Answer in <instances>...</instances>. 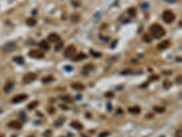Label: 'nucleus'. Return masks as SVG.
<instances>
[{"mask_svg": "<svg viewBox=\"0 0 182 137\" xmlns=\"http://www.w3.org/2000/svg\"><path fill=\"white\" fill-rule=\"evenodd\" d=\"M149 32L155 38H160L166 35V30L159 24H152L149 27Z\"/></svg>", "mask_w": 182, "mask_h": 137, "instance_id": "f257e3e1", "label": "nucleus"}, {"mask_svg": "<svg viewBox=\"0 0 182 137\" xmlns=\"http://www.w3.org/2000/svg\"><path fill=\"white\" fill-rule=\"evenodd\" d=\"M175 14L170 10H166L164 11V13H163V15H162V18H163V20L164 22L166 23H168V24H170L172 22L175 20Z\"/></svg>", "mask_w": 182, "mask_h": 137, "instance_id": "f03ea898", "label": "nucleus"}, {"mask_svg": "<svg viewBox=\"0 0 182 137\" xmlns=\"http://www.w3.org/2000/svg\"><path fill=\"white\" fill-rule=\"evenodd\" d=\"M77 53V49L76 48L73 46V45H70V46H68L66 49H65V51H64V56L66 57V58H73L75 55Z\"/></svg>", "mask_w": 182, "mask_h": 137, "instance_id": "7ed1b4c3", "label": "nucleus"}, {"mask_svg": "<svg viewBox=\"0 0 182 137\" xmlns=\"http://www.w3.org/2000/svg\"><path fill=\"white\" fill-rule=\"evenodd\" d=\"M16 49H17V44L15 42H13V41L6 43L2 48V50L5 51V52H13Z\"/></svg>", "mask_w": 182, "mask_h": 137, "instance_id": "20e7f679", "label": "nucleus"}, {"mask_svg": "<svg viewBox=\"0 0 182 137\" xmlns=\"http://www.w3.org/2000/svg\"><path fill=\"white\" fill-rule=\"evenodd\" d=\"M28 56L33 59H42V58H44L45 54L38 49H32L28 52Z\"/></svg>", "mask_w": 182, "mask_h": 137, "instance_id": "39448f33", "label": "nucleus"}, {"mask_svg": "<svg viewBox=\"0 0 182 137\" xmlns=\"http://www.w3.org/2000/svg\"><path fill=\"white\" fill-rule=\"evenodd\" d=\"M36 80H37V74L33 72H28L23 78V81L25 83H31Z\"/></svg>", "mask_w": 182, "mask_h": 137, "instance_id": "423d86ee", "label": "nucleus"}, {"mask_svg": "<svg viewBox=\"0 0 182 137\" xmlns=\"http://www.w3.org/2000/svg\"><path fill=\"white\" fill-rule=\"evenodd\" d=\"M28 99V95L27 94H19L15 96L14 98L12 99V102L13 103H19V102H22L25 100Z\"/></svg>", "mask_w": 182, "mask_h": 137, "instance_id": "0eeeda50", "label": "nucleus"}, {"mask_svg": "<svg viewBox=\"0 0 182 137\" xmlns=\"http://www.w3.org/2000/svg\"><path fill=\"white\" fill-rule=\"evenodd\" d=\"M169 47H170V41H169V40H164V41L160 42V43L158 45L157 49H159V50H165V49H167L168 48H169Z\"/></svg>", "mask_w": 182, "mask_h": 137, "instance_id": "6e6552de", "label": "nucleus"}, {"mask_svg": "<svg viewBox=\"0 0 182 137\" xmlns=\"http://www.w3.org/2000/svg\"><path fill=\"white\" fill-rule=\"evenodd\" d=\"M8 126L12 128V129H16V130H18V129H21L22 127V124L21 122H19L18 121H12L8 123Z\"/></svg>", "mask_w": 182, "mask_h": 137, "instance_id": "1a4fd4ad", "label": "nucleus"}, {"mask_svg": "<svg viewBox=\"0 0 182 137\" xmlns=\"http://www.w3.org/2000/svg\"><path fill=\"white\" fill-rule=\"evenodd\" d=\"M47 39L49 40L50 42L55 43V42H58L60 40V37L57 34H56V33H51L49 36L47 37Z\"/></svg>", "mask_w": 182, "mask_h": 137, "instance_id": "9d476101", "label": "nucleus"}, {"mask_svg": "<svg viewBox=\"0 0 182 137\" xmlns=\"http://www.w3.org/2000/svg\"><path fill=\"white\" fill-rule=\"evenodd\" d=\"M71 87L72 89H74L76 91H83V90L86 89L85 85H83L82 83H80V82H74V83H72Z\"/></svg>", "mask_w": 182, "mask_h": 137, "instance_id": "9b49d317", "label": "nucleus"}, {"mask_svg": "<svg viewBox=\"0 0 182 137\" xmlns=\"http://www.w3.org/2000/svg\"><path fill=\"white\" fill-rule=\"evenodd\" d=\"M85 59H87V55L85 54V53H79V54H76L73 58H72V60L73 61H80V60H85Z\"/></svg>", "mask_w": 182, "mask_h": 137, "instance_id": "f8f14e48", "label": "nucleus"}, {"mask_svg": "<svg viewBox=\"0 0 182 137\" xmlns=\"http://www.w3.org/2000/svg\"><path fill=\"white\" fill-rule=\"evenodd\" d=\"M94 69V66L91 65V64H87L83 67V71H82V74L83 75H88V72L92 71Z\"/></svg>", "mask_w": 182, "mask_h": 137, "instance_id": "ddd939ff", "label": "nucleus"}, {"mask_svg": "<svg viewBox=\"0 0 182 137\" xmlns=\"http://www.w3.org/2000/svg\"><path fill=\"white\" fill-rule=\"evenodd\" d=\"M38 46L40 47V49H42L43 50H49L50 46L47 40H42L38 43Z\"/></svg>", "mask_w": 182, "mask_h": 137, "instance_id": "4468645a", "label": "nucleus"}, {"mask_svg": "<svg viewBox=\"0 0 182 137\" xmlns=\"http://www.w3.org/2000/svg\"><path fill=\"white\" fill-rule=\"evenodd\" d=\"M37 19L35 18V17H28L27 18V20H26V23H27V25L29 26V27H34V26H36L37 25Z\"/></svg>", "mask_w": 182, "mask_h": 137, "instance_id": "2eb2a0df", "label": "nucleus"}, {"mask_svg": "<svg viewBox=\"0 0 182 137\" xmlns=\"http://www.w3.org/2000/svg\"><path fill=\"white\" fill-rule=\"evenodd\" d=\"M70 126L73 127L74 129H77V130H82L83 129V125L79 122H77V121H74L70 123Z\"/></svg>", "mask_w": 182, "mask_h": 137, "instance_id": "dca6fc26", "label": "nucleus"}, {"mask_svg": "<svg viewBox=\"0 0 182 137\" xmlns=\"http://www.w3.org/2000/svg\"><path fill=\"white\" fill-rule=\"evenodd\" d=\"M128 112L132 114H138L140 112V108L138 106H135V107H131L128 109Z\"/></svg>", "mask_w": 182, "mask_h": 137, "instance_id": "f3484780", "label": "nucleus"}, {"mask_svg": "<svg viewBox=\"0 0 182 137\" xmlns=\"http://www.w3.org/2000/svg\"><path fill=\"white\" fill-rule=\"evenodd\" d=\"M14 86H15V84H14L13 82H9V83H7L6 86L4 87V91H5V92L8 93L10 91H11L12 89L14 88Z\"/></svg>", "mask_w": 182, "mask_h": 137, "instance_id": "a211bd4d", "label": "nucleus"}, {"mask_svg": "<svg viewBox=\"0 0 182 137\" xmlns=\"http://www.w3.org/2000/svg\"><path fill=\"white\" fill-rule=\"evenodd\" d=\"M54 81V77L49 75V76H46L45 78L42 79V82L44 83V84H47V83H50L51 81Z\"/></svg>", "mask_w": 182, "mask_h": 137, "instance_id": "6ab92c4d", "label": "nucleus"}, {"mask_svg": "<svg viewBox=\"0 0 182 137\" xmlns=\"http://www.w3.org/2000/svg\"><path fill=\"white\" fill-rule=\"evenodd\" d=\"M64 122H65V119L64 118H58L57 120H56V122H54V125L56 127H60L64 124Z\"/></svg>", "mask_w": 182, "mask_h": 137, "instance_id": "aec40b11", "label": "nucleus"}, {"mask_svg": "<svg viewBox=\"0 0 182 137\" xmlns=\"http://www.w3.org/2000/svg\"><path fill=\"white\" fill-rule=\"evenodd\" d=\"M39 104L38 101H34L32 102H30V103L28 105V110H33L35 109L36 107H37V105Z\"/></svg>", "mask_w": 182, "mask_h": 137, "instance_id": "412c9836", "label": "nucleus"}, {"mask_svg": "<svg viewBox=\"0 0 182 137\" xmlns=\"http://www.w3.org/2000/svg\"><path fill=\"white\" fill-rule=\"evenodd\" d=\"M127 14L130 16H135L137 15V9L135 7H130L127 9Z\"/></svg>", "mask_w": 182, "mask_h": 137, "instance_id": "4be33fe9", "label": "nucleus"}, {"mask_svg": "<svg viewBox=\"0 0 182 137\" xmlns=\"http://www.w3.org/2000/svg\"><path fill=\"white\" fill-rule=\"evenodd\" d=\"M61 100L62 101H66V102H73V99L70 97V96H68V95H66V96H62L61 97Z\"/></svg>", "mask_w": 182, "mask_h": 137, "instance_id": "5701e85b", "label": "nucleus"}, {"mask_svg": "<svg viewBox=\"0 0 182 137\" xmlns=\"http://www.w3.org/2000/svg\"><path fill=\"white\" fill-rule=\"evenodd\" d=\"M13 60H14V61H15V62H17V63H18V64H23V63H24V59H23L21 56L15 57Z\"/></svg>", "mask_w": 182, "mask_h": 137, "instance_id": "b1692460", "label": "nucleus"}, {"mask_svg": "<svg viewBox=\"0 0 182 137\" xmlns=\"http://www.w3.org/2000/svg\"><path fill=\"white\" fill-rule=\"evenodd\" d=\"M153 110H154L156 112H158V113H162V112H165V108H164V107H159V106L154 107Z\"/></svg>", "mask_w": 182, "mask_h": 137, "instance_id": "393cba45", "label": "nucleus"}, {"mask_svg": "<svg viewBox=\"0 0 182 137\" xmlns=\"http://www.w3.org/2000/svg\"><path fill=\"white\" fill-rule=\"evenodd\" d=\"M130 73H132V71L129 70V69H126V70H124V71H122L120 72L121 75H127V74H130Z\"/></svg>", "mask_w": 182, "mask_h": 137, "instance_id": "a878e982", "label": "nucleus"}, {"mask_svg": "<svg viewBox=\"0 0 182 137\" xmlns=\"http://www.w3.org/2000/svg\"><path fill=\"white\" fill-rule=\"evenodd\" d=\"M143 39H144V41L145 42H148V43H149V42H151V38L149 37V35H144L143 36Z\"/></svg>", "mask_w": 182, "mask_h": 137, "instance_id": "bb28decb", "label": "nucleus"}, {"mask_svg": "<svg viewBox=\"0 0 182 137\" xmlns=\"http://www.w3.org/2000/svg\"><path fill=\"white\" fill-rule=\"evenodd\" d=\"M90 53L92 54V56H93V57H96V58L101 57V53H99V52H94L93 50H90Z\"/></svg>", "mask_w": 182, "mask_h": 137, "instance_id": "cd10ccee", "label": "nucleus"}, {"mask_svg": "<svg viewBox=\"0 0 182 137\" xmlns=\"http://www.w3.org/2000/svg\"><path fill=\"white\" fill-rule=\"evenodd\" d=\"M62 47H63V43H62V42H60V43H58L55 47V50H56V51H59V50L62 49Z\"/></svg>", "mask_w": 182, "mask_h": 137, "instance_id": "c85d7f7f", "label": "nucleus"}, {"mask_svg": "<svg viewBox=\"0 0 182 137\" xmlns=\"http://www.w3.org/2000/svg\"><path fill=\"white\" fill-rule=\"evenodd\" d=\"M19 116H20V118L22 119L23 122H26V121H27V116H26V114H25V112H21L20 114H19Z\"/></svg>", "mask_w": 182, "mask_h": 137, "instance_id": "c756f323", "label": "nucleus"}, {"mask_svg": "<svg viewBox=\"0 0 182 137\" xmlns=\"http://www.w3.org/2000/svg\"><path fill=\"white\" fill-rule=\"evenodd\" d=\"M109 135V132H101L98 137H107Z\"/></svg>", "mask_w": 182, "mask_h": 137, "instance_id": "7c9ffc66", "label": "nucleus"}, {"mask_svg": "<svg viewBox=\"0 0 182 137\" xmlns=\"http://www.w3.org/2000/svg\"><path fill=\"white\" fill-rule=\"evenodd\" d=\"M163 86H164V88H166V89H168V88L171 86V82H169V81H167L164 82Z\"/></svg>", "mask_w": 182, "mask_h": 137, "instance_id": "2f4dec72", "label": "nucleus"}, {"mask_svg": "<svg viewBox=\"0 0 182 137\" xmlns=\"http://www.w3.org/2000/svg\"><path fill=\"white\" fill-rule=\"evenodd\" d=\"M64 69H65V71H72V70H73L71 66H65Z\"/></svg>", "mask_w": 182, "mask_h": 137, "instance_id": "473e14b6", "label": "nucleus"}, {"mask_svg": "<svg viewBox=\"0 0 182 137\" xmlns=\"http://www.w3.org/2000/svg\"><path fill=\"white\" fill-rule=\"evenodd\" d=\"M159 77L158 75H153L152 77H150V81H155V80H159Z\"/></svg>", "mask_w": 182, "mask_h": 137, "instance_id": "72a5a7b5", "label": "nucleus"}, {"mask_svg": "<svg viewBox=\"0 0 182 137\" xmlns=\"http://www.w3.org/2000/svg\"><path fill=\"white\" fill-rule=\"evenodd\" d=\"M106 97H114V93L113 92H107L106 93Z\"/></svg>", "mask_w": 182, "mask_h": 137, "instance_id": "f704fd0d", "label": "nucleus"}, {"mask_svg": "<svg viewBox=\"0 0 182 137\" xmlns=\"http://www.w3.org/2000/svg\"><path fill=\"white\" fill-rule=\"evenodd\" d=\"M117 114H123V110L118 108V109L117 110Z\"/></svg>", "mask_w": 182, "mask_h": 137, "instance_id": "c9c22d12", "label": "nucleus"}, {"mask_svg": "<svg viewBox=\"0 0 182 137\" xmlns=\"http://www.w3.org/2000/svg\"><path fill=\"white\" fill-rule=\"evenodd\" d=\"M177 137H181V129H179L177 132Z\"/></svg>", "mask_w": 182, "mask_h": 137, "instance_id": "e433bc0d", "label": "nucleus"}, {"mask_svg": "<svg viewBox=\"0 0 182 137\" xmlns=\"http://www.w3.org/2000/svg\"><path fill=\"white\" fill-rule=\"evenodd\" d=\"M107 111L108 112H111V103L110 102H108L107 105Z\"/></svg>", "mask_w": 182, "mask_h": 137, "instance_id": "4c0bfd02", "label": "nucleus"}, {"mask_svg": "<svg viewBox=\"0 0 182 137\" xmlns=\"http://www.w3.org/2000/svg\"><path fill=\"white\" fill-rule=\"evenodd\" d=\"M164 1H166L167 3H169V4H172V3H175L177 0H164Z\"/></svg>", "mask_w": 182, "mask_h": 137, "instance_id": "58836bf2", "label": "nucleus"}, {"mask_svg": "<svg viewBox=\"0 0 182 137\" xmlns=\"http://www.w3.org/2000/svg\"><path fill=\"white\" fill-rule=\"evenodd\" d=\"M81 97H82L81 95H77V96H76V99L78 100V101H80V100H81Z\"/></svg>", "mask_w": 182, "mask_h": 137, "instance_id": "ea45409f", "label": "nucleus"}, {"mask_svg": "<svg viewBox=\"0 0 182 137\" xmlns=\"http://www.w3.org/2000/svg\"><path fill=\"white\" fill-rule=\"evenodd\" d=\"M60 108H62V109H65V110H67V109H68L67 107H66V106H64V105H62V104L60 105Z\"/></svg>", "mask_w": 182, "mask_h": 137, "instance_id": "a19ab883", "label": "nucleus"}, {"mask_svg": "<svg viewBox=\"0 0 182 137\" xmlns=\"http://www.w3.org/2000/svg\"><path fill=\"white\" fill-rule=\"evenodd\" d=\"M147 6H148V5H147V4H144V5H142V7H147Z\"/></svg>", "mask_w": 182, "mask_h": 137, "instance_id": "79ce46f5", "label": "nucleus"}]
</instances>
